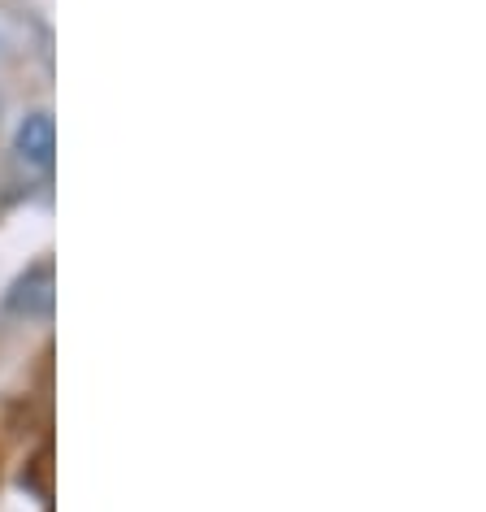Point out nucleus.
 <instances>
[{"mask_svg":"<svg viewBox=\"0 0 486 512\" xmlns=\"http://www.w3.org/2000/svg\"><path fill=\"white\" fill-rule=\"evenodd\" d=\"M9 304H14L18 313H27V317H48L53 313V265L48 261L35 265V270L14 287Z\"/></svg>","mask_w":486,"mask_h":512,"instance_id":"nucleus-2","label":"nucleus"},{"mask_svg":"<svg viewBox=\"0 0 486 512\" xmlns=\"http://www.w3.org/2000/svg\"><path fill=\"white\" fill-rule=\"evenodd\" d=\"M53 148H57L53 118H48V113H31V118L18 126V157L27 161L31 170H53Z\"/></svg>","mask_w":486,"mask_h":512,"instance_id":"nucleus-1","label":"nucleus"}]
</instances>
